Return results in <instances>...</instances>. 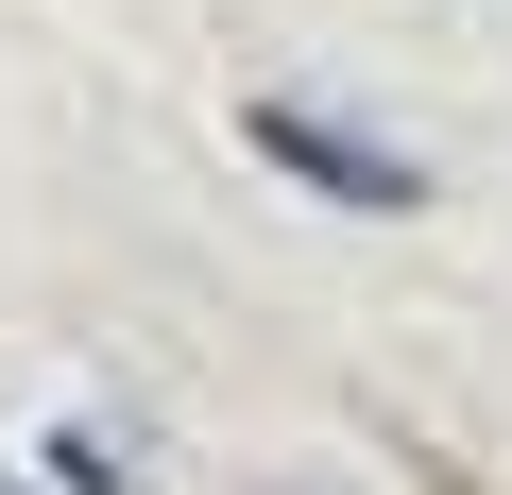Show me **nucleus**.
<instances>
[{"mask_svg": "<svg viewBox=\"0 0 512 495\" xmlns=\"http://www.w3.org/2000/svg\"><path fill=\"white\" fill-rule=\"evenodd\" d=\"M239 154L291 171V188L342 205V222H410V205H427V154H393V137H359V120H325V103H291V86L239 103Z\"/></svg>", "mask_w": 512, "mask_h": 495, "instance_id": "f257e3e1", "label": "nucleus"}, {"mask_svg": "<svg viewBox=\"0 0 512 495\" xmlns=\"http://www.w3.org/2000/svg\"><path fill=\"white\" fill-rule=\"evenodd\" d=\"M35 478H52V495H137V427H120V410H52V427H35Z\"/></svg>", "mask_w": 512, "mask_h": 495, "instance_id": "f03ea898", "label": "nucleus"}]
</instances>
